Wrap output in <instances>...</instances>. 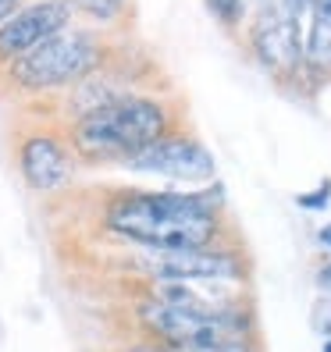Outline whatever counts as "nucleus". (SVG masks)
<instances>
[{
	"mask_svg": "<svg viewBox=\"0 0 331 352\" xmlns=\"http://www.w3.org/2000/svg\"><path fill=\"white\" fill-rule=\"evenodd\" d=\"M107 228L157 256L221 245V192H129L107 206Z\"/></svg>",
	"mask_w": 331,
	"mask_h": 352,
	"instance_id": "f257e3e1",
	"label": "nucleus"
},
{
	"mask_svg": "<svg viewBox=\"0 0 331 352\" xmlns=\"http://www.w3.org/2000/svg\"><path fill=\"white\" fill-rule=\"evenodd\" d=\"M171 107L157 96L125 93L103 107L75 118L72 125V150L89 164H125L150 142L171 135L175 129Z\"/></svg>",
	"mask_w": 331,
	"mask_h": 352,
	"instance_id": "f03ea898",
	"label": "nucleus"
},
{
	"mask_svg": "<svg viewBox=\"0 0 331 352\" xmlns=\"http://www.w3.org/2000/svg\"><path fill=\"white\" fill-rule=\"evenodd\" d=\"M103 60V43L100 36L86 29H65L50 36L47 43H39L32 54L18 57L11 72V82L29 93H43V89H61V86H78L89 75H96Z\"/></svg>",
	"mask_w": 331,
	"mask_h": 352,
	"instance_id": "7ed1b4c3",
	"label": "nucleus"
},
{
	"mask_svg": "<svg viewBox=\"0 0 331 352\" xmlns=\"http://www.w3.org/2000/svg\"><path fill=\"white\" fill-rule=\"evenodd\" d=\"M125 168L136 175H157V178L185 182V185H206L217 175V164H214L211 150L200 139L178 135V132L150 142L147 150H139L136 157L125 160Z\"/></svg>",
	"mask_w": 331,
	"mask_h": 352,
	"instance_id": "20e7f679",
	"label": "nucleus"
},
{
	"mask_svg": "<svg viewBox=\"0 0 331 352\" xmlns=\"http://www.w3.org/2000/svg\"><path fill=\"white\" fill-rule=\"evenodd\" d=\"M246 260L232 245H211V250L193 253H164L147 263V274L157 285H224V281H246L250 274Z\"/></svg>",
	"mask_w": 331,
	"mask_h": 352,
	"instance_id": "39448f33",
	"label": "nucleus"
},
{
	"mask_svg": "<svg viewBox=\"0 0 331 352\" xmlns=\"http://www.w3.org/2000/svg\"><path fill=\"white\" fill-rule=\"evenodd\" d=\"M303 25L285 11V0H264L253 18V54L278 78H292L303 72Z\"/></svg>",
	"mask_w": 331,
	"mask_h": 352,
	"instance_id": "423d86ee",
	"label": "nucleus"
},
{
	"mask_svg": "<svg viewBox=\"0 0 331 352\" xmlns=\"http://www.w3.org/2000/svg\"><path fill=\"white\" fill-rule=\"evenodd\" d=\"M72 22V8L65 0H36L29 8H18L4 25H0V60L14 65L18 57L32 54L50 36L65 32Z\"/></svg>",
	"mask_w": 331,
	"mask_h": 352,
	"instance_id": "0eeeda50",
	"label": "nucleus"
},
{
	"mask_svg": "<svg viewBox=\"0 0 331 352\" xmlns=\"http://www.w3.org/2000/svg\"><path fill=\"white\" fill-rule=\"evenodd\" d=\"M18 168H22V178L29 182V189L57 192L72 182V153L61 139L36 132L18 146Z\"/></svg>",
	"mask_w": 331,
	"mask_h": 352,
	"instance_id": "6e6552de",
	"label": "nucleus"
},
{
	"mask_svg": "<svg viewBox=\"0 0 331 352\" xmlns=\"http://www.w3.org/2000/svg\"><path fill=\"white\" fill-rule=\"evenodd\" d=\"M303 72L331 75V0H314L303 43Z\"/></svg>",
	"mask_w": 331,
	"mask_h": 352,
	"instance_id": "1a4fd4ad",
	"label": "nucleus"
},
{
	"mask_svg": "<svg viewBox=\"0 0 331 352\" xmlns=\"http://www.w3.org/2000/svg\"><path fill=\"white\" fill-rule=\"evenodd\" d=\"M72 11H82V14H93L100 22H111V18L125 8V0H65Z\"/></svg>",
	"mask_w": 331,
	"mask_h": 352,
	"instance_id": "9d476101",
	"label": "nucleus"
},
{
	"mask_svg": "<svg viewBox=\"0 0 331 352\" xmlns=\"http://www.w3.org/2000/svg\"><path fill=\"white\" fill-rule=\"evenodd\" d=\"M182 352H260L250 338H232V335H224V338H211V342H200V345H189V349H182Z\"/></svg>",
	"mask_w": 331,
	"mask_h": 352,
	"instance_id": "9b49d317",
	"label": "nucleus"
},
{
	"mask_svg": "<svg viewBox=\"0 0 331 352\" xmlns=\"http://www.w3.org/2000/svg\"><path fill=\"white\" fill-rule=\"evenodd\" d=\"M206 8H211V14L228 29L246 18V0H206Z\"/></svg>",
	"mask_w": 331,
	"mask_h": 352,
	"instance_id": "f8f14e48",
	"label": "nucleus"
},
{
	"mask_svg": "<svg viewBox=\"0 0 331 352\" xmlns=\"http://www.w3.org/2000/svg\"><path fill=\"white\" fill-rule=\"evenodd\" d=\"M328 203H331V182H324V185H321V192L296 196V206H303V210H324Z\"/></svg>",
	"mask_w": 331,
	"mask_h": 352,
	"instance_id": "ddd939ff",
	"label": "nucleus"
},
{
	"mask_svg": "<svg viewBox=\"0 0 331 352\" xmlns=\"http://www.w3.org/2000/svg\"><path fill=\"white\" fill-rule=\"evenodd\" d=\"M285 11L296 18L299 25L310 22V11H314V0H285Z\"/></svg>",
	"mask_w": 331,
	"mask_h": 352,
	"instance_id": "4468645a",
	"label": "nucleus"
},
{
	"mask_svg": "<svg viewBox=\"0 0 331 352\" xmlns=\"http://www.w3.org/2000/svg\"><path fill=\"white\" fill-rule=\"evenodd\" d=\"M125 352H178L171 345H160V342H139V345H129Z\"/></svg>",
	"mask_w": 331,
	"mask_h": 352,
	"instance_id": "2eb2a0df",
	"label": "nucleus"
},
{
	"mask_svg": "<svg viewBox=\"0 0 331 352\" xmlns=\"http://www.w3.org/2000/svg\"><path fill=\"white\" fill-rule=\"evenodd\" d=\"M317 288L324 296H331V263H324L321 271H317Z\"/></svg>",
	"mask_w": 331,
	"mask_h": 352,
	"instance_id": "dca6fc26",
	"label": "nucleus"
},
{
	"mask_svg": "<svg viewBox=\"0 0 331 352\" xmlns=\"http://www.w3.org/2000/svg\"><path fill=\"white\" fill-rule=\"evenodd\" d=\"M14 11H18V0H0V25H4Z\"/></svg>",
	"mask_w": 331,
	"mask_h": 352,
	"instance_id": "f3484780",
	"label": "nucleus"
},
{
	"mask_svg": "<svg viewBox=\"0 0 331 352\" xmlns=\"http://www.w3.org/2000/svg\"><path fill=\"white\" fill-rule=\"evenodd\" d=\"M317 242L324 245V250H331V221H328V224L321 228V232H317Z\"/></svg>",
	"mask_w": 331,
	"mask_h": 352,
	"instance_id": "a211bd4d",
	"label": "nucleus"
},
{
	"mask_svg": "<svg viewBox=\"0 0 331 352\" xmlns=\"http://www.w3.org/2000/svg\"><path fill=\"white\" fill-rule=\"evenodd\" d=\"M321 352H331V338H328V342H324V349H321Z\"/></svg>",
	"mask_w": 331,
	"mask_h": 352,
	"instance_id": "6ab92c4d",
	"label": "nucleus"
}]
</instances>
